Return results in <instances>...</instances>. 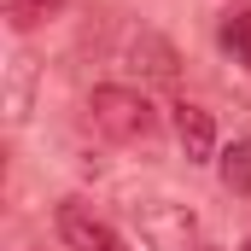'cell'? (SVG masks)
I'll list each match as a JSON object with an SVG mask.
<instances>
[{
	"mask_svg": "<svg viewBox=\"0 0 251 251\" xmlns=\"http://www.w3.org/2000/svg\"><path fill=\"white\" fill-rule=\"evenodd\" d=\"M88 117H94V128L105 140H123V146H152L158 140V105L140 88H117V82L94 88L88 94Z\"/></svg>",
	"mask_w": 251,
	"mask_h": 251,
	"instance_id": "1",
	"label": "cell"
},
{
	"mask_svg": "<svg viewBox=\"0 0 251 251\" xmlns=\"http://www.w3.org/2000/svg\"><path fill=\"white\" fill-rule=\"evenodd\" d=\"M134 222H140V240L152 251H204L199 246V210L181 199H140Z\"/></svg>",
	"mask_w": 251,
	"mask_h": 251,
	"instance_id": "2",
	"label": "cell"
},
{
	"mask_svg": "<svg viewBox=\"0 0 251 251\" xmlns=\"http://www.w3.org/2000/svg\"><path fill=\"white\" fill-rule=\"evenodd\" d=\"M117 64H123V70H134L140 82H164V88L181 76V53H176L158 29H146V24H128V29H123Z\"/></svg>",
	"mask_w": 251,
	"mask_h": 251,
	"instance_id": "3",
	"label": "cell"
},
{
	"mask_svg": "<svg viewBox=\"0 0 251 251\" xmlns=\"http://www.w3.org/2000/svg\"><path fill=\"white\" fill-rule=\"evenodd\" d=\"M59 240L70 251H123L117 228L105 216H94V204H82V199H64L59 204Z\"/></svg>",
	"mask_w": 251,
	"mask_h": 251,
	"instance_id": "4",
	"label": "cell"
},
{
	"mask_svg": "<svg viewBox=\"0 0 251 251\" xmlns=\"http://www.w3.org/2000/svg\"><path fill=\"white\" fill-rule=\"evenodd\" d=\"M176 140H181L187 164H210V158H216V123H210V111L181 100V105H176Z\"/></svg>",
	"mask_w": 251,
	"mask_h": 251,
	"instance_id": "5",
	"label": "cell"
},
{
	"mask_svg": "<svg viewBox=\"0 0 251 251\" xmlns=\"http://www.w3.org/2000/svg\"><path fill=\"white\" fill-rule=\"evenodd\" d=\"M216 164H222V187H228V193H251V134L234 140Z\"/></svg>",
	"mask_w": 251,
	"mask_h": 251,
	"instance_id": "6",
	"label": "cell"
},
{
	"mask_svg": "<svg viewBox=\"0 0 251 251\" xmlns=\"http://www.w3.org/2000/svg\"><path fill=\"white\" fill-rule=\"evenodd\" d=\"M222 47L251 70V6H240V12H228V18H222Z\"/></svg>",
	"mask_w": 251,
	"mask_h": 251,
	"instance_id": "7",
	"label": "cell"
},
{
	"mask_svg": "<svg viewBox=\"0 0 251 251\" xmlns=\"http://www.w3.org/2000/svg\"><path fill=\"white\" fill-rule=\"evenodd\" d=\"M29 88H35V59L18 53V59H12V123L29 117Z\"/></svg>",
	"mask_w": 251,
	"mask_h": 251,
	"instance_id": "8",
	"label": "cell"
},
{
	"mask_svg": "<svg viewBox=\"0 0 251 251\" xmlns=\"http://www.w3.org/2000/svg\"><path fill=\"white\" fill-rule=\"evenodd\" d=\"M59 6H64V0H6V18H12V29L24 35V29H29L35 18H53Z\"/></svg>",
	"mask_w": 251,
	"mask_h": 251,
	"instance_id": "9",
	"label": "cell"
},
{
	"mask_svg": "<svg viewBox=\"0 0 251 251\" xmlns=\"http://www.w3.org/2000/svg\"><path fill=\"white\" fill-rule=\"evenodd\" d=\"M204 251H216V246H204Z\"/></svg>",
	"mask_w": 251,
	"mask_h": 251,
	"instance_id": "10",
	"label": "cell"
},
{
	"mask_svg": "<svg viewBox=\"0 0 251 251\" xmlns=\"http://www.w3.org/2000/svg\"><path fill=\"white\" fill-rule=\"evenodd\" d=\"M246 251H251V246H246Z\"/></svg>",
	"mask_w": 251,
	"mask_h": 251,
	"instance_id": "11",
	"label": "cell"
}]
</instances>
